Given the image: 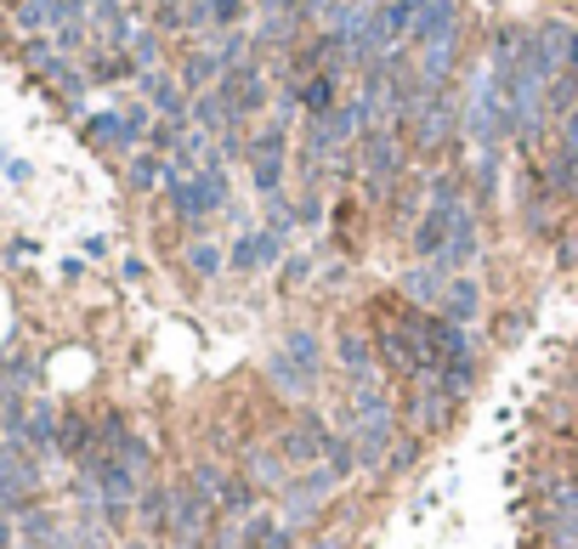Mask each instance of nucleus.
<instances>
[{
	"mask_svg": "<svg viewBox=\"0 0 578 549\" xmlns=\"http://www.w3.org/2000/svg\"><path fill=\"white\" fill-rule=\"evenodd\" d=\"M171 198H176V210L182 216H205V210H216L221 205V176H176L171 182Z\"/></svg>",
	"mask_w": 578,
	"mask_h": 549,
	"instance_id": "nucleus-1",
	"label": "nucleus"
},
{
	"mask_svg": "<svg viewBox=\"0 0 578 549\" xmlns=\"http://www.w3.org/2000/svg\"><path fill=\"white\" fill-rule=\"evenodd\" d=\"M85 136H91L96 147H131L142 131H136L125 114H91V120H85Z\"/></svg>",
	"mask_w": 578,
	"mask_h": 549,
	"instance_id": "nucleus-2",
	"label": "nucleus"
},
{
	"mask_svg": "<svg viewBox=\"0 0 578 549\" xmlns=\"http://www.w3.org/2000/svg\"><path fill=\"white\" fill-rule=\"evenodd\" d=\"M301 103H307V108H312L318 120H329V108H334V80H329L323 69H318V74L307 80V91H301Z\"/></svg>",
	"mask_w": 578,
	"mask_h": 549,
	"instance_id": "nucleus-3",
	"label": "nucleus"
},
{
	"mask_svg": "<svg viewBox=\"0 0 578 549\" xmlns=\"http://www.w3.org/2000/svg\"><path fill=\"white\" fill-rule=\"evenodd\" d=\"M148 96H154V103H159L165 114H182V91H171L165 80H148Z\"/></svg>",
	"mask_w": 578,
	"mask_h": 549,
	"instance_id": "nucleus-4",
	"label": "nucleus"
},
{
	"mask_svg": "<svg viewBox=\"0 0 578 549\" xmlns=\"http://www.w3.org/2000/svg\"><path fill=\"white\" fill-rule=\"evenodd\" d=\"M476 312V289L471 283H454V318H471Z\"/></svg>",
	"mask_w": 578,
	"mask_h": 549,
	"instance_id": "nucleus-5",
	"label": "nucleus"
},
{
	"mask_svg": "<svg viewBox=\"0 0 578 549\" xmlns=\"http://www.w3.org/2000/svg\"><path fill=\"white\" fill-rule=\"evenodd\" d=\"M131 182H136V187H154V182H159V165H154V159H136V165H131Z\"/></svg>",
	"mask_w": 578,
	"mask_h": 549,
	"instance_id": "nucleus-6",
	"label": "nucleus"
},
{
	"mask_svg": "<svg viewBox=\"0 0 578 549\" xmlns=\"http://www.w3.org/2000/svg\"><path fill=\"white\" fill-rule=\"evenodd\" d=\"M561 154H567V159H578V108L567 114V136H561Z\"/></svg>",
	"mask_w": 578,
	"mask_h": 549,
	"instance_id": "nucleus-7",
	"label": "nucleus"
},
{
	"mask_svg": "<svg viewBox=\"0 0 578 549\" xmlns=\"http://www.w3.org/2000/svg\"><path fill=\"white\" fill-rule=\"evenodd\" d=\"M210 18L216 23H233L238 18V0H210Z\"/></svg>",
	"mask_w": 578,
	"mask_h": 549,
	"instance_id": "nucleus-8",
	"label": "nucleus"
}]
</instances>
